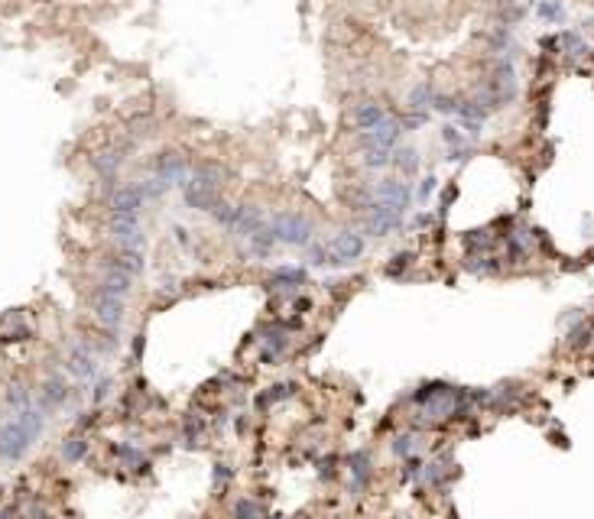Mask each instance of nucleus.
<instances>
[{"instance_id": "nucleus-1", "label": "nucleus", "mask_w": 594, "mask_h": 519, "mask_svg": "<svg viewBox=\"0 0 594 519\" xmlns=\"http://www.w3.org/2000/svg\"><path fill=\"white\" fill-rule=\"evenodd\" d=\"M270 227H273V234H276V241L289 243V247H309L312 243V224H309V218L296 214V211L273 214Z\"/></svg>"}, {"instance_id": "nucleus-2", "label": "nucleus", "mask_w": 594, "mask_h": 519, "mask_svg": "<svg viewBox=\"0 0 594 519\" xmlns=\"http://www.w3.org/2000/svg\"><path fill=\"white\" fill-rule=\"evenodd\" d=\"M110 237L120 250H143V227L136 214H110Z\"/></svg>"}, {"instance_id": "nucleus-3", "label": "nucleus", "mask_w": 594, "mask_h": 519, "mask_svg": "<svg viewBox=\"0 0 594 519\" xmlns=\"http://www.w3.org/2000/svg\"><path fill=\"white\" fill-rule=\"evenodd\" d=\"M30 444H33V438L26 435V428L20 425L17 419H10L0 425V458L4 461H20Z\"/></svg>"}, {"instance_id": "nucleus-4", "label": "nucleus", "mask_w": 594, "mask_h": 519, "mask_svg": "<svg viewBox=\"0 0 594 519\" xmlns=\"http://www.w3.org/2000/svg\"><path fill=\"white\" fill-rule=\"evenodd\" d=\"M374 201H380V205L403 214L409 208V201H413V185L403 182V179H383L374 188Z\"/></svg>"}, {"instance_id": "nucleus-5", "label": "nucleus", "mask_w": 594, "mask_h": 519, "mask_svg": "<svg viewBox=\"0 0 594 519\" xmlns=\"http://www.w3.org/2000/svg\"><path fill=\"white\" fill-rule=\"evenodd\" d=\"M399 224H403V214H399V211H393V208H387V205H380V201H374V205H370V214H367L364 231L370 237H387V234H393Z\"/></svg>"}, {"instance_id": "nucleus-6", "label": "nucleus", "mask_w": 594, "mask_h": 519, "mask_svg": "<svg viewBox=\"0 0 594 519\" xmlns=\"http://www.w3.org/2000/svg\"><path fill=\"white\" fill-rule=\"evenodd\" d=\"M91 312H94V319L101 321L104 328H120V321H124V299L108 295V293H98V289H94Z\"/></svg>"}, {"instance_id": "nucleus-7", "label": "nucleus", "mask_w": 594, "mask_h": 519, "mask_svg": "<svg viewBox=\"0 0 594 519\" xmlns=\"http://www.w3.org/2000/svg\"><path fill=\"white\" fill-rule=\"evenodd\" d=\"M331 257L335 263H354L361 260L364 253V234H357V231H338V234L331 237Z\"/></svg>"}, {"instance_id": "nucleus-8", "label": "nucleus", "mask_w": 594, "mask_h": 519, "mask_svg": "<svg viewBox=\"0 0 594 519\" xmlns=\"http://www.w3.org/2000/svg\"><path fill=\"white\" fill-rule=\"evenodd\" d=\"M156 179H162V182L169 185H186L188 182V172H192V166H188L179 153H162L160 160H156Z\"/></svg>"}, {"instance_id": "nucleus-9", "label": "nucleus", "mask_w": 594, "mask_h": 519, "mask_svg": "<svg viewBox=\"0 0 594 519\" xmlns=\"http://www.w3.org/2000/svg\"><path fill=\"white\" fill-rule=\"evenodd\" d=\"M399 134H403V127H399V120H393V117H387L383 124H377L374 130H364V134L357 136V143L361 146H383V150H390L393 143L399 140Z\"/></svg>"}, {"instance_id": "nucleus-10", "label": "nucleus", "mask_w": 594, "mask_h": 519, "mask_svg": "<svg viewBox=\"0 0 594 519\" xmlns=\"http://www.w3.org/2000/svg\"><path fill=\"white\" fill-rule=\"evenodd\" d=\"M65 370L78 380H91V377H98V357L88 351L85 344H75L65 357Z\"/></svg>"}, {"instance_id": "nucleus-11", "label": "nucleus", "mask_w": 594, "mask_h": 519, "mask_svg": "<svg viewBox=\"0 0 594 519\" xmlns=\"http://www.w3.org/2000/svg\"><path fill=\"white\" fill-rule=\"evenodd\" d=\"M98 293L127 299V295L134 293V276L124 273V269H117V267H104V276H101V283H98Z\"/></svg>"}, {"instance_id": "nucleus-12", "label": "nucleus", "mask_w": 594, "mask_h": 519, "mask_svg": "<svg viewBox=\"0 0 594 519\" xmlns=\"http://www.w3.org/2000/svg\"><path fill=\"white\" fill-rule=\"evenodd\" d=\"M143 192L136 188V185H120L117 192L110 195V211L114 214H136V211L143 208Z\"/></svg>"}, {"instance_id": "nucleus-13", "label": "nucleus", "mask_w": 594, "mask_h": 519, "mask_svg": "<svg viewBox=\"0 0 594 519\" xmlns=\"http://www.w3.org/2000/svg\"><path fill=\"white\" fill-rule=\"evenodd\" d=\"M383 120H387V110H383V104H377V101H361L354 108V114H351V124H354L361 134H364V130H374Z\"/></svg>"}, {"instance_id": "nucleus-14", "label": "nucleus", "mask_w": 594, "mask_h": 519, "mask_svg": "<svg viewBox=\"0 0 594 519\" xmlns=\"http://www.w3.org/2000/svg\"><path fill=\"white\" fill-rule=\"evenodd\" d=\"M264 224H266V221H264V211H260V208H254V205H238V218H234L231 234L250 237V234H257Z\"/></svg>"}, {"instance_id": "nucleus-15", "label": "nucleus", "mask_w": 594, "mask_h": 519, "mask_svg": "<svg viewBox=\"0 0 594 519\" xmlns=\"http://www.w3.org/2000/svg\"><path fill=\"white\" fill-rule=\"evenodd\" d=\"M68 386H65V380L62 377H49L43 383V390H39V409L43 412H49V409H59L62 402L68 399Z\"/></svg>"}, {"instance_id": "nucleus-16", "label": "nucleus", "mask_w": 594, "mask_h": 519, "mask_svg": "<svg viewBox=\"0 0 594 519\" xmlns=\"http://www.w3.org/2000/svg\"><path fill=\"white\" fill-rule=\"evenodd\" d=\"M306 283V269L302 267H276L270 276V289L283 293V289H299Z\"/></svg>"}, {"instance_id": "nucleus-17", "label": "nucleus", "mask_w": 594, "mask_h": 519, "mask_svg": "<svg viewBox=\"0 0 594 519\" xmlns=\"http://www.w3.org/2000/svg\"><path fill=\"white\" fill-rule=\"evenodd\" d=\"M182 195H186V205L195 211H214V205H218V188H198V185H186L182 188Z\"/></svg>"}, {"instance_id": "nucleus-18", "label": "nucleus", "mask_w": 594, "mask_h": 519, "mask_svg": "<svg viewBox=\"0 0 594 519\" xmlns=\"http://www.w3.org/2000/svg\"><path fill=\"white\" fill-rule=\"evenodd\" d=\"M348 464H351V490L357 494L370 480V451H354L348 458Z\"/></svg>"}, {"instance_id": "nucleus-19", "label": "nucleus", "mask_w": 594, "mask_h": 519, "mask_svg": "<svg viewBox=\"0 0 594 519\" xmlns=\"http://www.w3.org/2000/svg\"><path fill=\"white\" fill-rule=\"evenodd\" d=\"M108 267H117L130 276H140L143 273V250H117V257L108 260Z\"/></svg>"}, {"instance_id": "nucleus-20", "label": "nucleus", "mask_w": 594, "mask_h": 519, "mask_svg": "<svg viewBox=\"0 0 594 519\" xmlns=\"http://www.w3.org/2000/svg\"><path fill=\"white\" fill-rule=\"evenodd\" d=\"M247 241H250V250H254L257 257H270L273 247L280 243V241H276V234H273V227H270V224H264L260 231H257V234L247 237Z\"/></svg>"}, {"instance_id": "nucleus-21", "label": "nucleus", "mask_w": 594, "mask_h": 519, "mask_svg": "<svg viewBox=\"0 0 594 519\" xmlns=\"http://www.w3.org/2000/svg\"><path fill=\"white\" fill-rule=\"evenodd\" d=\"M114 454H117L127 468H134V470H146L150 468V461L143 458V451L140 448H134V444H114Z\"/></svg>"}, {"instance_id": "nucleus-22", "label": "nucleus", "mask_w": 594, "mask_h": 519, "mask_svg": "<svg viewBox=\"0 0 594 519\" xmlns=\"http://www.w3.org/2000/svg\"><path fill=\"white\" fill-rule=\"evenodd\" d=\"M393 166L403 172V179L416 176V172H419V153L409 150V146H406V150H396V153H393Z\"/></svg>"}, {"instance_id": "nucleus-23", "label": "nucleus", "mask_w": 594, "mask_h": 519, "mask_svg": "<svg viewBox=\"0 0 594 519\" xmlns=\"http://www.w3.org/2000/svg\"><path fill=\"white\" fill-rule=\"evenodd\" d=\"M91 166L98 169L101 176L110 179V176H114V172L120 169V150H101V153H98V156L91 160Z\"/></svg>"}, {"instance_id": "nucleus-24", "label": "nucleus", "mask_w": 594, "mask_h": 519, "mask_svg": "<svg viewBox=\"0 0 594 519\" xmlns=\"http://www.w3.org/2000/svg\"><path fill=\"white\" fill-rule=\"evenodd\" d=\"M88 454V442L82 435H72L62 442V458L68 461V464H75V461H82Z\"/></svg>"}, {"instance_id": "nucleus-25", "label": "nucleus", "mask_w": 594, "mask_h": 519, "mask_svg": "<svg viewBox=\"0 0 594 519\" xmlns=\"http://www.w3.org/2000/svg\"><path fill=\"white\" fill-rule=\"evenodd\" d=\"M7 406H10L13 412L30 409V406H33V399H30V390H26L23 383H10V390H7Z\"/></svg>"}, {"instance_id": "nucleus-26", "label": "nucleus", "mask_w": 594, "mask_h": 519, "mask_svg": "<svg viewBox=\"0 0 594 519\" xmlns=\"http://www.w3.org/2000/svg\"><path fill=\"white\" fill-rule=\"evenodd\" d=\"M432 101H435V91L429 88V84H416V88L409 91V108H413V110L432 108Z\"/></svg>"}, {"instance_id": "nucleus-27", "label": "nucleus", "mask_w": 594, "mask_h": 519, "mask_svg": "<svg viewBox=\"0 0 594 519\" xmlns=\"http://www.w3.org/2000/svg\"><path fill=\"white\" fill-rule=\"evenodd\" d=\"M234 519H264V506L257 500H238L234 503Z\"/></svg>"}, {"instance_id": "nucleus-28", "label": "nucleus", "mask_w": 594, "mask_h": 519, "mask_svg": "<svg viewBox=\"0 0 594 519\" xmlns=\"http://www.w3.org/2000/svg\"><path fill=\"white\" fill-rule=\"evenodd\" d=\"M212 218L218 221L224 231H231V227H234V218H238V205H224V201H218L214 211H212Z\"/></svg>"}, {"instance_id": "nucleus-29", "label": "nucleus", "mask_w": 594, "mask_h": 519, "mask_svg": "<svg viewBox=\"0 0 594 519\" xmlns=\"http://www.w3.org/2000/svg\"><path fill=\"white\" fill-rule=\"evenodd\" d=\"M390 162H393V156H390V150H383V146H370V150L364 153L367 169H383V166H390Z\"/></svg>"}, {"instance_id": "nucleus-30", "label": "nucleus", "mask_w": 594, "mask_h": 519, "mask_svg": "<svg viewBox=\"0 0 594 519\" xmlns=\"http://www.w3.org/2000/svg\"><path fill=\"white\" fill-rule=\"evenodd\" d=\"M296 393V383H276L270 386L264 396H260V406H266V402H280V399H289V396Z\"/></svg>"}, {"instance_id": "nucleus-31", "label": "nucleus", "mask_w": 594, "mask_h": 519, "mask_svg": "<svg viewBox=\"0 0 594 519\" xmlns=\"http://www.w3.org/2000/svg\"><path fill=\"white\" fill-rule=\"evenodd\" d=\"M309 263L312 267H338L335 257H331V247H322V243H315L312 253H309Z\"/></svg>"}, {"instance_id": "nucleus-32", "label": "nucleus", "mask_w": 594, "mask_h": 519, "mask_svg": "<svg viewBox=\"0 0 594 519\" xmlns=\"http://www.w3.org/2000/svg\"><path fill=\"white\" fill-rule=\"evenodd\" d=\"M136 188H140V192H143V198H160V195L166 192V188H169V185L162 182V179H156V176H153V179H146L143 185H136Z\"/></svg>"}, {"instance_id": "nucleus-33", "label": "nucleus", "mask_w": 594, "mask_h": 519, "mask_svg": "<svg viewBox=\"0 0 594 519\" xmlns=\"http://www.w3.org/2000/svg\"><path fill=\"white\" fill-rule=\"evenodd\" d=\"M413 451H416V438H413V435H399L396 442H393V454L413 458Z\"/></svg>"}, {"instance_id": "nucleus-34", "label": "nucleus", "mask_w": 594, "mask_h": 519, "mask_svg": "<svg viewBox=\"0 0 594 519\" xmlns=\"http://www.w3.org/2000/svg\"><path fill=\"white\" fill-rule=\"evenodd\" d=\"M562 46H565V49H569V56H581V52H585V42L578 39L575 33H562Z\"/></svg>"}, {"instance_id": "nucleus-35", "label": "nucleus", "mask_w": 594, "mask_h": 519, "mask_svg": "<svg viewBox=\"0 0 594 519\" xmlns=\"http://www.w3.org/2000/svg\"><path fill=\"white\" fill-rule=\"evenodd\" d=\"M110 386H114V383H110L108 377H101V380H98V383H94V393H91V399H94V402H104V399H108V396H110Z\"/></svg>"}, {"instance_id": "nucleus-36", "label": "nucleus", "mask_w": 594, "mask_h": 519, "mask_svg": "<svg viewBox=\"0 0 594 519\" xmlns=\"http://www.w3.org/2000/svg\"><path fill=\"white\" fill-rule=\"evenodd\" d=\"M441 140L448 143V146H461V143H465V134H461L458 127H445V130H441Z\"/></svg>"}, {"instance_id": "nucleus-37", "label": "nucleus", "mask_w": 594, "mask_h": 519, "mask_svg": "<svg viewBox=\"0 0 594 519\" xmlns=\"http://www.w3.org/2000/svg\"><path fill=\"white\" fill-rule=\"evenodd\" d=\"M212 478H214V487H218V484H228V480L234 478V470H231L228 464H214V474H212Z\"/></svg>"}, {"instance_id": "nucleus-38", "label": "nucleus", "mask_w": 594, "mask_h": 519, "mask_svg": "<svg viewBox=\"0 0 594 519\" xmlns=\"http://www.w3.org/2000/svg\"><path fill=\"white\" fill-rule=\"evenodd\" d=\"M467 156H471L467 146H448V162H465Z\"/></svg>"}, {"instance_id": "nucleus-39", "label": "nucleus", "mask_w": 594, "mask_h": 519, "mask_svg": "<svg viewBox=\"0 0 594 519\" xmlns=\"http://www.w3.org/2000/svg\"><path fill=\"white\" fill-rule=\"evenodd\" d=\"M539 17L559 20V17H562V7H559V4H539Z\"/></svg>"}, {"instance_id": "nucleus-40", "label": "nucleus", "mask_w": 594, "mask_h": 519, "mask_svg": "<svg viewBox=\"0 0 594 519\" xmlns=\"http://www.w3.org/2000/svg\"><path fill=\"white\" fill-rule=\"evenodd\" d=\"M435 188H439V185H435V176L422 179V185H419V198H429V195H432Z\"/></svg>"}, {"instance_id": "nucleus-41", "label": "nucleus", "mask_w": 594, "mask_h": 519, "mask_svg": "<svg viewBox=\"0 0 594 519\" xmlns=\"http://www.w3.org/2000/svg\"><path fill=\"white\" fill-rule=\"evenodd\" d=\"M0 519H20V513H17V510H10V506H7V510H0Z\"/></svg>"}, {"instance_id": "nucleus-42", "label": "nucleus", "mask_w": 594, "mask_h": 519, "mask_svg": "<svg viewBox=\"0 0 594 519\" xmlns=\"http://www.w3.org/2000/svg\"><path fill=\"white\" fill-rule=\"evenodd\" d=\"M273 519H286V516H273Z\"/></svg>"}]
</instances>
